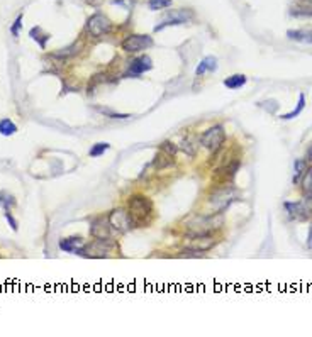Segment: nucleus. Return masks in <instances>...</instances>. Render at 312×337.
<instances>
[{
	"instance_id": "nucleus-29",
	"label": "nucleus",
	"mask_w": 312,
	"mask_h": 337,
	"mask_svg": "<svg viewBox=\"0 0 312 337\" xmlns=\"http://www.w3.org/2000/svg\"><path fill=\"white\" fill-rule=\"evenodd\" d=\"M98 110H100V112H104V114H107V116L112 117V119H128V117H131L129 114H116V112H110V110H107V109H100V107H98Z\"/></svg>"
},
{
	"instance_id": "nucleus-31",
	"label": "nucleus",
	"mask_w": 312,
	"mask_h": 337,
	"mask_svg": "<svg viewBox=\"0 0 312 337\" xmlns=\"http://www.w3.org/2000/svg\"><path fill=\"white\" fill-rule=\"evenodd\" d=\"M181 149H185V151H187V154H190V156H193V154H195V151L192 149V144H190V141H188V139H185L183 142H181Z\"/></svg>"
},
{
	"instance_id": "nucleus-13",
	"label": "nucleus",
	"mask_w": 312,
	"mask_h": 337,
	"mask_svg": "<svg viewBox=\"0 0 312 337\" xmlns=\"http://www.w3.org/2000/svg\"><path fill=\"white\" fill-rule=\"evenodd\" d=\"M84 246L82 237H66V239L60 241V248L65 253H78Z\"/></svg>"
},
{
	"instance_id": "nucleus-23",
	"label": "nucleus",
	"mask_w": 312,
	"mask_h": 337,
	"mask_svg": "<svg viewBox=\"0 0 312 337\" xmlns=\"http://www.w3.org/2000/svg\"><path fill=\"white\" fill-rule=\"evenodd\" d=\"M110 148L109 142H97V144L92 146V149H90V156L92 158H97V156H102L107 149Z\"/></svg>"
},
{
	"instance_id": "nucleus-26",
	"label": "nucleus",
	"mask_w": 312,
	"mask_h": 337,
	"mask_svg": "<svg viewBox=\"0 0 312 337\" xmlns=\"http://www.w3.org/2000/svg\"><path fill=\"white\" fill-rule=\"evenodd\" d=\"M172 5V0H149L148 7L151 10H161V9H167V7Z\"/></svg>"
},
{
	"instance_id": "nucleus-6",
	"label": "nucleus",
	"mask_w": 312,
	"mask_h": 337,
	"mask_svg": "<svg viewBox=\"0 0 312 337\" xmlns=\"http://www.w3.org/2000/svg\"><path fill=\"white\" fill-rule=\"evenodd\" d=\"M87 31L90 33V36L93 38H100V36H105L112 31V22L107 15L100 14V12H95L89 17L87 21Z\"/></svg>"
},
{
	"instance_id": "nucleus-27",
	"label": "nucleus",
	"mask_w": 312,
	"mask_h": 337,
	"mask_svg": "<svg viewBox=\"0 0 312 337\" xmlns=\"http://www.w3.org/2000/svg\"><path fill=\"white\" fill-rule=\"evenodd\" d=\"M287 36L290 39H294V41H306V33L304 31H288Z\"/></svg>"
},
{
	"instance_id": "nucleus-16",
	"label": "nucleus",
	"mask_w": 312,
	"mask_h": 337,
	"mask_svg": "<svg viewBox=\"0 0 312 337\" xmlns=\"http://www.w3.org/2000/svg\"><path fill=\"white\" fill-rule=\"evenodd\" d=\"M172 163H173V156L163 153L161 149H160V153L155 156V160H153V166H155L156 169H165V168H168Z\"/></svg>"
},
{
	"instance_id": "nucleus-8",
	"label": "nucleus",
	"mask_w": 312,
	"mask_h": 337,
	"mask_svg": "<svg viewBox=\"0 0 312 337\" xmlns=\"http://www.w3.org/2000/svg\"><path fill=\"white\" fill-rule=\"evenodd\" d=\"M211 217H202V215H192L188 220H185V225H187V231L192 234V236H205L209 234L217 225H212Z\"/></svg>"
},
{
	"instance_id": "nucleus-14",
	"label": "nucleus",
	"mask_w": 312,
	"mask_h": 337,
	"mask_svg": "<svg viewBox=\"0 0 312 337\" xmlns=\"http://www.w3.org/2000/svg\"><path fill=\"white\" fill-rule=\"evenodd\" d=\"M216 68H217V59L214 56H205L202 61L199 63V66H197L195 75L197 77H202V75L207 73V71H216Z\"/></svg>"
},
{
	"instance_id": "nucleus-20",
	"label": "nucleus",
	"mask_w": 312,
	"mask_h": 337,
	"mask_svg": "<svg viewBox=\"0 0 312 337\" xmlns=\"http://www.w3.org/2000/svg\"><path fill=\"white\" fill-rule=\"evenodd\" d=\"M304 107H306V95L304 93H300L299 95V102H297V107H295L292 112H288V114H283L282 119H285V121H288V119H294V117H297L302 114V110H304Z\"/></svg>"
},
{
	"instance_id": "nucleus-17",
	"label": "nucleus",
	"mask_w": 312,
	"mask_h": 337,
	"mask_svg": "<svg viewBox=\"0 0 312 337\" xmlns=\"http://www.w3.org/2000/svg\"><path fill=\"white\" fill-rule=\"evenodd\" d=\"M29 36H31L33 39H36V41L39 42V46H41L43 49H45V47H46V41L49 39V34H48V33H43L41 27L36 26V27H33V29L29 31Z\"/></svg>"
},
{
	"instance_id": "nucleus-15",
	"label": "nucleus",
	"mask_w": 312,
	"mask_h": 337,
	"mask_svg": "<svg viewBox=\"0 0 312 337\" xmlns=\"http://www.w3.org/2000/svg\"><path fill=\"white\" fill-rule=\"evenodd\" d=\"M244 85H246V77L244 75H231L224 80V86H227L229 90H238Z\"/></svg>"
},
{
	"instance_id": "nucleus-25",
	"label": "nucleus",
	"mask_w": 312,
	"mask_h": 337,
	"mask_svg": "<svg viewBox=\"0 0 312 337\" xmlns=\"http://www.w3.org/2000/svg\"><path fill=\"white\" fill-rule=\"evenodd\" d=\"M160 149L163 153L170 154V156H173V158H175L177 153H178V148H177V144H173V142H170V141H163V142H161Z\"/></svg>"
},
{
	"instance_id": "nucleus-22",
	"label": "nucleus",
	"mask_w": 312,
	"mask_h": 337,
	"mask_svg": "<svg viewBox=\"0 0 312 337\" xmlns=\"http://www.w3.org/2000/svg\"><path fill=\"white\" fill-rule=\"evenodd\" d=\"M294 168H295L294 181L297 183V181L300 180V176H302V174L306 173V169H307V161H306V160H295V161H294Z\"/></svg>"
},
{
	"instance_id": "nucleus-24",
	"label": "nucleus",
	"mask_w": 312,
	"mask_h": 337,
	"mask_svg": "<svg viewBox=\"0 0 312 337\" xmlns=\"http://www.w3.org/2000/svg\"><path fill=\"white\" fill-rule=\"evenodd\" d=\"M0 205L3 207V210H10V207L15 205V198L10 193L0 192Z\"/></svg>"
},
{
	"instance_id": "nucleus-28",
	"label": "nucleus",
	"mask_w": 312,
	"mask_h": 337,
	"mask_svg": "<svg viewBox=\"0 0 312 337\" xmlns=\"http://www.w3.org/2000/svg\"><path fill=\"white\" fill-rule=\"evenodd\" d=\"M21 27H22V15H19V17L14 21L12 27H10V33H12L14 38H17V36H19V31H21Z\"/></svg>"
},
{
	"instance_id": "nucleus-34",
	"label": "nucleus",
	"mask_w": 312,
	"mask_h": 337,
	"mask_svg": "<svg viewBox=\"0 0 312 337\" xmlns=\"http://www.w3.org/2000/svg\"><path fill=\"white\" fill-rule=\"evenodd\" d=\"M307 2H312V0H307Z\"/></svg>"
},
{
	"instance_id": "nucleus-19",
	"label": "nucleus",
	"mask_w": 312,
	"mask_h": 337,
	"mask_svg": "<svg viewBox=\"0 0 312 337\" xmlns=\"http://www.w3.org/2000/svg\"><path fill=\"white\" fill-rule=\"evenodd\" d=\"M15 132H17V126L10 119H2L0 121V134L2 136H12Z\"/></svg>"
},
{
	"instance_id": "nucleus-18",
	"label": "nucleus",
	"mask_w": 312,
	"mask_h": 337,
	"mask_svg": "<svg viewBox=\"0 0 312 337\" xmlns=\"http://www.w3.org/2000/svg\"><path fill=\"white\" fill-rule=\"evenodd\" d=\"M238 168H239V161H232V163L227 165L226 168H221L216 174H217V176L223 178V180H227V178L234 176V173L238 171Z\"/></svg>"
},
{
	"instance_id": "nucleus-12",
	"label": "nucleus",
	"mask_w": 312,
	"mask_h": 337,
	"mask_svg": "<svg viewBox=\"0 0 312 337\" xmlns=\"http://www.w3.org/2000/svg\"><path fill=\"white\" fill-rule=\"evenodd\" d=\"M212 246H214V241L211 239L209 234H205V236H193V239H192V243L188 244V248L204 253V251H207V249H211Z\"/></svg>"
},
{
	"instance_id": "nucleus-33",
	"label": "nucleus",
	"mask_w": 312,
	"mask_h": 337,
	"mask_svg": "<svg viewBox=\"0 0 312 337\" xmlns=\"http://www.w3.org/2000/svg\"><path fill=\"white\" fill-rule=\"evenodd\" d=\"M309 160H312V148L309 149Z\"/></svg>"
},
{
	"instance_id": "nucleus-30",
	"label": "nucleus",
	"mask_w": 312,
	"mask_h": 337,
	"mask_svg": "<svg viewBox=\"0 0 312 337\" xmlns=\"http://www.w3.org/2000/svg\"><path fill=\"white\" fill-rule=\"evenodd\" d=\"M3 215H5L7 222H9V224H10V227H12V231H17V220H15L14 217H12V213H10V210H5V212H3Z\"/></svg>"
},
{
	"instance_id": "nucleus-21",
	"label": "nucleus",
	"mask_w": 312,
	"mask_h": 337,
	"mask_svg": "<svg viewBox=\"0 0 312 337\" xmlns=\"http://www.w3.org/2000/svg\"><path fill=\"white\" fill-rule=\"evenodd\" d=\"M302 192L307 197H312V168H307L302 178Z\"/></svg>"
},
{
	"instance_id": "nucleus-11",
	"label": "nucleus",
	"mask_w": 312,
	"mask_h": 337,
	"mask_svg": "<svg viewBox=\"0 0 312 337\" xmlns=\"http://www.w3.org/2000/svg\"><path fill=\"white\" fill-rule=\"evenodd\" d=\"M188 19H192V12L190 10H178V12H173L172 15H168V19L165 22H161L160 26L155 27V31H161L165 29V27L168 26H177V24H183L185 21H188Z\"/></svg>"
},
{
	"instance_id": "nucleus-2",
	"label": "nucleus",
	"mask_w": 312,
	"mask_h": 337,
	"mask_svg": "<svg viewBox=\"0 0 312 337\" xmlns=\"http://www.w3.org/2000/svg\"><path fill=\"white\" fill-rule=\"evenodd\" d=\"M239 197V193L236 192L231 186H223V188L216 190L211 197H209V205L214 209V213H223L236 198Z\"/></svg>"
},
{
	"instance_id": "nucleus-1",
	"label": "nucleus",
	"mask_w": 312,
	"mask_h": 337,
	"mask_svg": "<svg viewBox=\"0 0 312 337\" xmlns=\"http://www.w3.org/2000/svg\"><path fill=\"white\" fill-rule=\"evenodd\" d=\"M128 210L136 225H146L153 215V202L144 195H133L128 202Z\"/></svg>"
},
{
	"instance_id": "nucleus-3",
	"label": "nucleus",
	"mask_w": 312,
	"mask_h": 337,
	"mask_svg": "<svg viewBox=\"0 0 312 337\" xmlns=\"http://www.w3.org/2000/svg\"><path fill=\"white\" fill-rule=\"evenodd\" d=\"M226 141V130L223 126H212L200 136V144L207 148L211 153H216L223 148V142Z\"/></svg>"
},
{
	"instance_id": "nucleus-32",
	"label": "nucleus",
	"mask_w": 312,
	"mask_h": 337,
	"mask_svg": "<svg viewBox=\"0 0 312 337\" xmlns=\"http://www.w3.org/2000/svg\"><path fill=\"white\" fill-rule=\"evenodd\" d=\"M306 42H309V44H312V31H309V33H306Z\"/></svg>"
},
{
	"instance_id": "nucleus-4",
	"label": "nucleus",
	"mask_w": 312,
	"mask_h": 337,
	"mask_svg": "<svg viewBox=\"0 0 312 337\" xmlns=\"http://www.w3.org/2000/svg\"><path fill=\"white\" fill-rule=\"evenodd\" d=\"M109 224L114 231L121 232V234L129 232L134 225H136L131 217V213H129V210H126V209H114L112 212L109 213Z\"/></svg>"
},
{
	"instance_id": "nucleus-10",
	"label": "nucleus",
	"mask_w": 312,
	"mask_h": 337,
	"mask_svg": "<svg viewBox=\"0 0 312 337\" xmlns=\"http://www.w3.org/2000/svg\"><path fill=\"white\" fill-rule=\"evenodd\" d=\"M153 68V63L149 56H139L136 59H133L131 65L128 70V77H137V75H143L146 71H149Z\"/></svg>"
},
{
	"instance_id": "nucleus-5",
	"label": "nucleus",
	"mask_w": 312,
	"mask_h": 337,
	"mask_svg": "<svg viewBox=\"0 0 312 337\" xmlns=\"http://www.w3.org/2000/svg\"><path fill=\"white\" fill-rule=\"evenodd\" d=\"M114 248H116V244H114V241L110 237L109 239H95L93 243L82 246V249L77 254L85 257H105L107 253H110V249Z\"/></svg>"
},
{
	"instance_id": "nucleus-9",
	"label": "nucleus",
	"mask_w": 312,
	"mask_h": 337,
	"mask_svg": "<svg viewBox=\"0 0 312 337\" xmlns=\"http://www.w3.org/2000/svg\"><path fill=\"white\" fill-rule=\"evenodd\" d=\"M110 224H109V217H97L92 220L90 224V234L95 239H109L110 237Z\"/></svg>"
},
{
	"instance_id": "nucleus-7",
	"label": "nucleus",
	"mask_w": 312,
	"mask_h": 337,
	"mask_svg": "<svg viewBox=\"0 0 312 337\" xmlns=\"http://www.w3.org/2000/svg\"><path fill=\"white\" fill-rule=\"evenodd\" d=\"M121 46L126 53H137L153 46V38L148 34H131L121 42Z\"/></svg>"
}]
</instances>
